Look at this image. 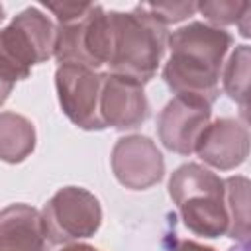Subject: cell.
<instances>
[{"label": "cell", "mask_w": 251, "mask_h": 251, "mask_svg": "<svg viewBox=\"0 0 251 251\" xmlns=\"http://www.w3.org/2000/svg\"><path fill=\"white\" fill-rule=\"evenodd\" d=\"M233 37L224 27L190 22L167 39L171 55L163 67V80L171 92L184 98L214 104L220 96L224 59Z\"/></svg>", "instance_id": "1"}, {"label": "cell", "mask_w": 251, "mask_h": 251, "mask_svg": "<svg viewBox=\"0 0 251 251\" xmlns=\"http://www.w3.org/2000/svg\"><path fill=\"white\" fill-rule=\"evenodd\" d=\"M110 73L149 82L167 51V25L157 22L141 4L131 12L110 10Z\"/></svg>", "instance_id": "2"}, {"label": "cell", "mask_w": 251, "mask_h": 251, "mask_svg": "<svg viewBox=\"0 0 251 251\" xmlns=\"http://www.w3.org/2000/svg\"><path fill=\"white\" fill-rule=\"evenodd\" d=\"M169 196L182 224L194 235L208 239L227 233L229 216L226 208L224 178L200 163H184L169 178Z\"/></svg>", "instance_id": "3"}, {"label": "cell", "mask_w": 251, "mask_h": 251, "mask_svg": "<svg viewBox=\"0 0 251 251\" xmlns=\"http://www.w3.org/2000/svg\"><path fill=\"white\" fill-rule=\"evenodd\" d=\"M55 35L57 25L39 8L22 10L0 29V69L12 80H25L33 65L53 57Z\"/></svg>", "instance_id": "4"}, {"label": "cell", "mask_w": 251, "mask_h": 251, "mask_svg": "<svg viewBox=\"0 0 251 251\" xmlns=\"http://www.w3.org/2000/svg\"><path fill=\"white\" fill-rule=\"evenodd\" d=\"M47 241L53 245L76 243L92 237L102 224L100 200L82 186L59 188L41 210Z\"/></svg>", "instance_id": "5"}, {"label": "cell", "mask_w": 251, "mask_h": 251, "mask_svg": "<svg viewBox=\"0 0 251 251\" xmlns=\"http://www.w3.org/2000/svg\"><path fill=\"white\" fill-rule=\"evenodd\" d=\"M110 16L100 4L90 8L76 20L57 24L53 57L59 65H82L98 71L110 59Z\"/></svg>", "instance_id": "6"}, {"label": "cell", "mask_w": 251, "mask_h": 251, "mask_svg": "<svg viewBox=\"0 0 251 251\" xmlns=\"http://www.w3.org/2000/svg\"><path fill=\"white\" fill-rule=\"evenodd\" d=\"M55 88L63 114L80 129H104L100 118L102 73L82 65H59L55 71Z\"/></svg>", "instance_id": "7"}, {"label": "cell", "mask_w": 251, "mask_h": 251, "mask_svg": "<svg viewBox=\"0 0 251 251\" xmlns=\"http://www.w3.org/2000/svg\"><path fill=\"white\" fill-rule=\"evenodd\" d=\"M116 180L129 190H145L165 176V159L157 143L147 135L120 137L110 155Z\"/></svg>", "instance_id": "8"}, {"label": "cell", "mask_w": 251, "mask_h": 251, "mask_svg": "<svg viewBox=\"0 0 251 251\" xmlns=\"http://www.w3.org/2000/svg\"><path fill=\"white\" fill-rule=\"evenodd\" d=\"M212 106L184 96L171 98L157 118L159 141L173 153L188 157L194 153V145L210 124Z\"/></svg>", "instance_id": "9"}, {"label": "cell", "mask_w": 251, "mask_h": 251, "mask_svg": "<svg viewBox=\"0 0 251 251\" xmlns=\"http://www.w3.org/2000/svg\"><path fill=\"white\" fill-rule=\"evenodd\" d=\"M100 118L104 127L135 129L149 118V102L143 84L116 73H102Z\"/></svg>", "instance_id": "10"}, {"label": "cell", "mask_w": 251, "mask_h": 251, "mask_svg": "<svg viewBox=\"0 0 251 251\" xmlns=\"http://www.w3.org/2000/svg\"><path fill=\"white\" fill-rule=\"evenodd\" d=\"M194 153L214 169L231 171L249 155V129L235 118H218L204 127Z\"/></svg>", "instance_id": "11"}, {"label": "cell", "mask_w": 251, "mask_h": 251, "mask_svg": "<svg viewBox=\"0 0 251 251\" xmlns=\"http://www.w3.org/2000/svg\"><path fill=\"white\" fill-rule=\"evenodd\" d=\"M0 251H49L37 208L18 202L0 210Z\"/></svg>", "instance_id": "12"}, {"label": "cell", "mask_w": 251, "mask_h": 251, "mask_svg": "<svg viewBox=\"0 0 251 251\" xmlns=\"http://www.w3.org/2000/svg\"><path fill=\"white\" fill-rule=\"evenodd\" d=\"M35 126L16 112H0V161L16 165L35 149Z\"/></svg>", "instance_id": "13"}, {"label": "cell", "mask_w": 251, "mask_h": 251, "mask_svg": "<svg viewBox=\"0 0 251 251\" xmlns=\"http://www.w3.org/2000/svg\"><path fill=\"white\" fill-rule=\"evenodd\" d=\"M226 208L229 216L227 237L247 241L249 239V180L247 176H229L224 180Z\"/></svg>", "instance_id": "14"}, {"label": "cell", "mask_w": 251, "mask_h": 251, "mask_svg": "<svg viewBox=\"0 0 251 251\" xmlns=\"http://www.w3.org/2000/svg\"><path fill=\"white\" fill-rule=\"evenodd\" d=\"M249 63L251 51L249 45H237L235 51L229 55L226 67L222 69V82L226 94L239 104L241 112H247V98H249Z\"/></svg>", "instance_id": "15"}, {"label": "cell", "mask_w": 251, "mask_h": 251, "mask_svg": "<svg viewBox=\"0 0 251 251\" xmlns=\"http://www.w3.org/2000/svg\"><path fill=\"white\" fill-rule=\"evenodd\" d=\"M249 2H200L196 10L210 22V25H231L239 24V20H247Z\"/></svg>", "instance_id": "16"}, {"label": "cell", "mask_w": 251, "mask_h": 251, "mask_svg": "<svg viewBox=\"0 0 251 251\" xmlns=\"http://www.w3.org/2000/svg\"><path fill=\"white\" fill-rule=\"evenodd\" d=\"M141 6L163 25L182 22V20H186L188 16H192L196 12L194 2H157V4L155 2H145Z\"/></svg>", "instance_id": "17"}, {"label": "cell", "mask_w": 251, "mask_h": 251, "mask_svg": "<svg viewBox=\"0 0 251 251\" xmlns=\"http://www.w3.org/2000/svg\"><path fill=\"white\" fill-rule=\"evenodd\" d=\"M43 6L53 12L59 24H67L80 18L90 8V2H43Z\"/></svg>", "instance_id": "18"}, {"label": "cell", "mask_w": 251, "mask_h": 251, "mask_svg": "<svg viewBox=\"0 0 251 251\" xmlns=\"http://www.w3.org/2000/svg\"><path fill=\"white\" fill-rule=\"evenodd\" d=\"M14 84H16V80H12V78L0 69V106H2V104L8 100V96L12 94Z\"/></svg>", "instance_id": "19"}, {"label": "cell", "mask_w": 251, "mask_h": 251, "mask_svg": "<svg viewBox=\"0 0 251 251\" xmlns=\"http://www.w3.org/2000/svg\"><path fill=\"white\" fill-rule=\"evenodd\" d=\"M173 251H216V249L210 245H202L198 241H192V239H182L176 243V247Z\"/></svg>", "instance_id": "20"}, {"label": "cell", "mask_w": 251, "mask_h": 251, "mask_svg": "<svg viewBox=\"0 0 251 251\" xmlns=\"http://www.w3.org/2000/svg\"><path fill=\"white\" fill-rule=\"evenodd\" d=\"M59 251H100V249H96V247H92V245H88V243H67V245H63Z\"/></svg>", "instance_id": "21"}, {"label": "cell", "mask_w": 251, "mask_h": 251, "mask_svg": "<svg viewBox=\"0 0 251 251\" xmlns=\"http://www.w3.org/2000/svg\"><path fill=\"white\" fill-rule=\"evenodd\" d=\"M227 251H249V243H247V241H241V245H235V247H229Z\"/></svg>", "instance_id": "22"}, {"label": "cell", "mask_w": 251, "mask_h": 251, "mask_svg": "<svg viewBox=\"0 0 251 251\" xmlns=\"http://www.w3.org/2000/svg\"><path fill=\"white\" fill-rule=\"evenodd\" d=\"M2 20H4V8L0 6V22H2Z\"/></svg>", "instance_id": "23"}]
</instances>
